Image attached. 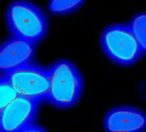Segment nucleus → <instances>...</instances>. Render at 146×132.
Instances as JSON below:
<instances>
[{"mask_svg":"<svg viewBox=\"0 0 146 132\" xmlns=\"http://www.w3.org/2000/svg\"><path fill=\"white\" fill-rule=\"evenodd\" d=\"M104 128L106 132H144L146 114L135 107H115L105 114Z\"/></svg>","mask_w":146,"mask_h":132,"instance_id":"7","label":"nucleus"},{"mask_svg":"<svg viewBox=\"0 0 146 132\" xmlns=\"http://www.w3.org/2000/svg\"><path fill=\"white\" fill-rule=\"evenodd\" d=\"M35 53L36 44L11 36L0 45V73L5 75L31 64Z\"/></svg>","mask_w":146,"mask_h":132,"instance_id":"6","label":"nucleus"},{"mask_svg":"<svg viewBox=\"0 0 146 132\" xmlns=\"http://www.w3.org/2000/svg\"><path fill=\"white\" fill-rule=\"evenodd\" d=\"M2 76L15 89L17 95L39 104L45 101L50 87L48 69L31 63Z\"/></svg>","mask_w":146,"mask_h":132,"instance_id":"4","label":"nucleus"},{"mask_svg":"<svg viewBox=\"0 0 146 132\" xmlns=\"http://www.w3.org/2000/svg\"><path fill=\"white\" fill-rule=\"evenodd\" d=\"M6 22L11 36L33 44L41 41L49 28L45 13L26 0H15L9 4L6 11Z\"/></svg>","mask_w":146,"mask_h":132,"instance_id":"2","label":"nucleus"},{"mask_svg":"<svg viewBox=\"0 0 146 132\" xmlns=\"http://www.w3.org/2000/svg\"><path fill=\"white\" fill-rule=\"evenodd\" d=\"M39 103L17 95L0 113V132H21L36 123Z\"/></svg>","mask_w":146,"mask_h":132,"instance_id":"5","label":"nucleus"},{"mask_svg":"<svg viewBox=\"0 0 146 132\" xmlns=\"http://www.w3.org/2000/svg\"><path fill=\"white\" fill-rule=\"evenodd\" d=\"M21 132H48L44 127H42V126H40V125H37L36 123L34 124V125H31V126H29V127H27V129H25L24 131H22Z\"/></svg>","mask_w":146,"mask_h":132,"instance_id":"11","label":"nucleus"},{"mask_svg":"<svg viewBox=\"0 0 146 132\" xmlns=\"http://www.w3.org/2000/svg\"><path fill=\"white\" fill-rule=\"evenodd\" d=\"M86 0H50L49 9L55 15H67L80 9Z\"/></svg>","mask_w":146,"mask_h":132,"instance_id":"9","label":"nucleus"},{"mask_svg":"<svg viewBox=\"0 0 146 132\" xmlns=\"http://www.w3.org/2000/svg\"><path fill=\"white\" fill-rule=\"evenodd\" d=\"M100 46L105 56L121 66H132L144 56L128 22L105 27L100 36Z\"/></svg>","mask_w":146,"mask_h":132,"instance_id":"3","label":"nucleus"},{"mask_svg":"<svg viewBox=\"0 0 146 132\" xmlns=\"http://www.w3.org/2000/svg\"><path fill=\"white\" fill-rule=\"evenodd\" d=\"M16 96L17 94L15 89L11 87L3 76H0V113Z\"/></svg>","mask_w":146,"mask_h":132,"instance_id":"10","label":"nucleus"},{"mask_svg":"<svg viewBox=\"0 0 146 132\" xmlns=\"http://www.w3.org/2000/svg\"><path fill=\"white\" fill-rule=\"evenodd\" d=\"M128 23L145 56L146 55V13L135 15Z\"/></svg>","mask_w":146,"mask_h":132,"instance_id":"8","label":"nucleus"},{"mask_svg":"<svg viewBox=\"0 0 146 132\" xmlns=\"http://www.w3.org/2000/svg\"><path fill=\"white\" fill-rule=\"evenodd\" d=\"M48 70L50 87L45 101L61 110L76 106L84 90V80L79 69L72 62L62 59Z\"/></svg>","mask_w":146,"mask_h":132,"instance_id":"1","label":"nucleus"}]
</instances>
